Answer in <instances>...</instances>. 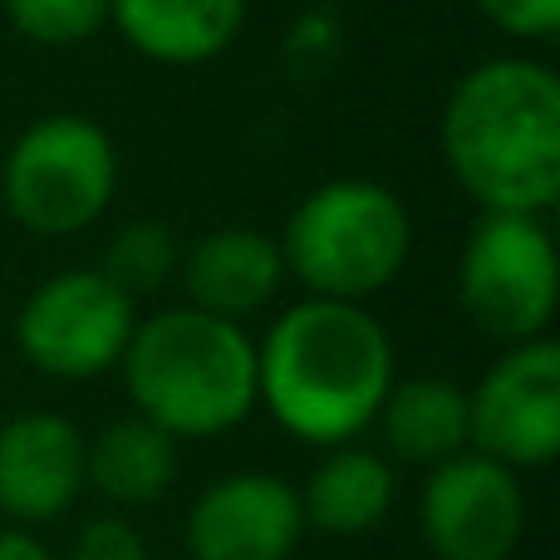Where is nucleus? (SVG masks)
I'll return each instance as SVG.
<instances>
[{
    "instance_id": "obj_1",
    "label": "nucleus",
    "mask_w": 560,
    "mask_h": 560,
    "mask_svg": "<svg viewBox=\"0 0 560 560\" xmlns=\"http://www.w3.org/2000/svg\"><path fill=\"white\" fill-rule=\"evenodd\" d=\"M394 378L384 319L349 300L305 295L256 339V404L310 447H345L374 428Z\"/></svg>"
},
{
    "instance_id": "obj_2",
    "label": "nucleus",
    "mask_w": 560,
    "mask_h": 560,
    "mask_svg": "<svg viewBox=\"0 0 560 560\" xmlns=\"http://www.w3.org/2000/svg\"><path fill=\"white\" fill-rule=\"evenodd\" d=\"M438 148L477 212L546 217L560 202V74L536 55H492L457 74Z\"/></svg>"
},
{
    "instance_id": "obj_3",
    "label": "nucleus",
    "mask_w": 560,
    "mask_h": 560,
    "mask_svg": "<svg viewBox=\"0 0 560 560\" xmlns=\"http://www.w3.org/2000/svg\"><path fill=\"white\" fill-rule=\"evenodd\" d=\"M133 413L183 438H222L256 408V339L246 325L197 305H167L138 319L124 349Z\"/></svg>"
},
{
    "instance_id": "obj_4",
    "label": "nucleus",
    "mask_w": 560,
    "mask_h": 560,
    "mask_svg": "<svg viewBox=\"0 0 560 560\" xmlns=\"http://www.w3.org/2000/svg\"><path fill=\"white\" fill-rule=\"evenodd\" d=\"M413 256V212L388 183L329 177L295 202L280 236L285 276L310 295L364 305L404 276Z\"/></svg>"
},
{
    "instance_id": "obj_5",
    "label": "nucleus",
    "mask_w": 560,
    "mask_h": 560,
    "mask_svg": "<svg viewBox=\"0 0 560 560\" xmlns=\"http://www.w3.org/2000/svg\"><path fill=\"white\" fill-rule=\"evenodd\" d=\"M118 148L84 114H45L15 133L0 163V202L30 236H79L118 197Z\"/></svg>"
},
{
    "instance_id": "obj_6",
    "label": "nucleus",
    "mask_w": 560,
    "mask_h": 560,
    "mask_svg": "<svg viewBox=\"0 0 560 560\" xmlns=\"http://www.w3.org/2000/svg\"><path fill=\"white\" fill-rule=\"evenodd\" d=\"M457 305L502 345L541 339L560 305V261L546 217L477 212L457 256Z\"/></svg>"
},
{
    "instance_id": "obj_7",
    "label": "nucleus",
    "mask_w": 560,
    "mask_h": 560,
    "mask_svg": "<svg viewBox=\"0 0 560 560\" xmlns=\"http://www.w3.org/2000/svg\"><path fill=\"white\" fill-rule=\"evenodd\" d=\"M138 329V300H128L104 271H59L39 280L15 315V349L30 369L59 384L104 378L124 364Z\"/></svg>"
},
{
    "instance_id": "obj_8",
    "label": "nucleus",
    "mask_w": 560,
    "mask_h": 560,
    "mask_svg": "<svg viewBox=\"0 0 560 560\" xmlns=\"http://www.w3.org/2000/svg\"><path fill=\"white\" fill-rule=\"evenodd\" d=\"M472 453L532 472L560 457V345L551 335L506 345V354L467 388Z\"/></svg>"
},
{
    "instance_id": "obj_9",
    "label": "nucleus",
    "mask_w": 560,
    "mask_h": 560,
    "mask_svg": "<svg viewBox=\"0 0 560 560\" xmlns=\"http://www.w3.org/2000/svg\"><path fill=\"white\" fill-rule=\"evenodd\" d=\"M418 532L438 560H512L526 532V492L512 467L467 447L428 472Z\"/></svg>"
},
{
    "instance_id": "obj_10",
    "label": "nucleus",
    "mask_w": 560,
    "mask_h": 560,
    "mask_svg": "<svg viewBox=\"0 0 560 560\" xmlns=\"http://www.w3.org/2000/svg\"><path fill=\"white\" fill-rule=\"evenodd\" d=\"M300 536V492L276 472H226L187 512L192 560H290Z\"/></svg>"
},
{
    "instance_id": "obj_11",
    "label": "nucleus",
    "mask_w": 560,
    "mask_h": 560,
    "mask_svg": "<svg viewBox=\"0 0 560 560\" xmlns=\"http://www.w3.org/2000/svg\"><path fill=\"white\" fill-rule=\"evenodd\" d=\"M84 433L65 413L30 408L0 423V516L39 526L84 492Z\"/></svg>"
},
{
    "instance_id": "obj_12",
    "label": "nucleus",
    "mask_w": 560,
    "mask_h": 560,
    "mask_svg": "<svg viewBox=\"0 0 560 560\" xmlns=\"http://www.w3.org/2000/svg\"><path fill=\"white\" fill-rule=\"evenodd\" d=\"M177 280L187 290V305L246 325L256 310H266L280 295L285 261H280L276 236L256 226H217L192 246H183Z\"/></svg>"
},
{
    "instance_id": "obj_13",
    "label": "nucleus",
    "mask_w": 560,
    "mask_h": 560,
    "mask_svg": "<svg viewBox=\"0 0 560 560\" xmlns=\"http://www.w3.org/2000/svg\"><path fill=\"white\" fill-rule=\"evenodd\" d=\"M252 0H108V25L148 65L197 69L242 39Z\"/></svg>"
},
{
    "instance_id": "obj_14",
    "label": "nucleus",
    "mask_w": 560,
    "mask_h": 560,
    "mask_svg": "<svg viewBox=\"0 0 560 560\" xmlns=\"http://www.w3.org/2000/svg\"><path fill=\"white\" fill-rule=\"evenodd\" d=\"M378 433L398 463L438 467L447 457L472 447V423H467V388L443 374H413L394 378L378 408Z\"/></svg>"
},
{
    "instance_id": "obj_15",
    "label": "nucleus",
    "mask_w": 560,
    "mask_h": 560,
    "mask_svg": "<svg viewBox=\"0 0 560 560\" xmlns=\"http://www.w3.org/2000/svg\"><path fill=\"white\" fill-rule=\"evenodd\" d=\"M394 492L398 482L388 457L345 443L329 447L325 463L300 487V516H305V532L349 541V536H369L374 526H384V516L394 512Z\"/></svg>"
},
{
    "instance_id": "obj_16",
    "label": "nucleus",
    "mask_w": 560,
    "mask_h": 560,
    "mask_svg": "<svg viewBox=\"0 0 560 560\" xmlns=\"http://www.w3.org/2000/svg\"><path fill=\"white\" fill-rule=\"evenodd\" d=\"M173 482H177V443L138 413L114 418L84 447V487H94L114 506H148Z\"/></svg>"
},
{
    "instance_id": "obj_17",
    "label": "nucleus",
    "mask_w": 560,
    "mask_h": 560,
    "mask_svg": "<svg viewBox=\"0 0 560 560\" xmlns=\"http://www.w3.org/2000/svg\"><path fill=\"white\" fill-rule=\"evenodd\" d=\"M177 266H183V242H177L173 226L167 222H128L124 232L108 242L98 271L114 280L128 300H138V295L163 290L167 280H177Z\"/></svg>"
},
{
    "instance_id": "obj_18",
    "label": "nucleus",
    "mask_w": 560,
    "mask_h": 560,
    "mask_svg": "<svg viewBox=\"0 0 560 560\" xmlns=\"http://www.w3.org/2000/svg\"><path fill=\"white\" fill-rule=\"evenodd\" d=\"M10 30L39 49H79L108 25V0H0Z\"/></svg>"
},
{
    "instance_id": "obj_19",
    "label": "nucleus",
    "mask_w": 560,
    "mask_h": 560,
    "mask_svg": "<svg viewBox=\"0 0 560 560\" xmlns=\"http://www.w3.org/2000/svg\"><path fill=\"white\" fill-rule=\"evenodd\" d=\"M472 10L522 45H551L560 35V0H472Z\"/></svg>"
},
{
    "instance_id": "obj_20",
    "label": "nucleus",
    "mask_w": 560,
    "mask_h": 560,
    "mask_svg": "<svg viewBox=\"0 0 560 560\" xmlns=\"http://www.w3.org/2000/svg\"><path fill=\"white\" fill-rule=\"evenodd\" d=\"M59 560H153V551H148L143 532L128 526L124 516H94L89 526H79Z\"/></svg>"
},
{
    "instance_id": "obj_21",
    "label": "nucleus",
    "mask_w": 560,
    "mask_h": 560,
    "mask_svg": "<svg viewBox=\"0 0 560 560\" xmlns=\"http://www.w3.org/2000/svg\"><path fill=\"white\" fill-rule=\"evenodd\" d=\"M335 45H339V30H335V20H329V15H319V10H315V15H305V20H300V25H295V35H290V55H295V59H305V55L325 59Z\"/></svg>"
},
{
    "instance_id": "obj_22",
    "label": "nucleus",
    "mask_w": 560,
    "mask_h": 560,
    "mask_svg": "<svg viewBox=\"0 0 560 560\" xmlns=\"http://www.w3.org/2000/svg\"><path fill=\"white\" fill-rule=\"evenodd\" d=\"M0 560H59V556L30 526H5L0 532Z\"/></svg>"
}]
</instances>
